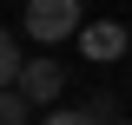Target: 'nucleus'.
Returning a JSON list of instances; mask_svg holds the SVG:
<instances>
[{"instance_id":"obj_6","label":"nucleus","mask_w":132,"mask_h":125,"mask_svg":"<svg viewBox=\"0 0 132 125\" xmlns=\"http://www.w3.org/2000/svg\"><path fill=\"white\" fill-rule=\"evenodd\" d=\"M40 125H99V112L86 105V112H73V105H60V112H46Z\"/></svg>"},{"instance_id":"obj_1","label":"nucleus","mask_w":132,"mask_h":125,"mask_svg":"<svg viewBox=\"0 0 132 125\" xmlns=\"http://www.w3.org/2000/svg\"><path fill=\"white\" fill-rule=\"evenodd\" d=\"M20 26L33 33V40H73L79 33V0H27V13H20Z\"/></svg>"},{"instance_id":"obj_5","label":"nucleus","mask_w":132,"mask_h":125,"mask_svg":"<svg viewBox=\"0 0 132 125\" xmlns=\"http://www.w3.org/2000/svg\"><path fill=\"white\" fill-rule=\"evenodd\" d=\"M20 73H27V59H20V46L7 40V46H0V79H7V86H20Z\"/></svg>"},{"instance_id":"obj_4","label":"nucleus","mask_w":132,"mask_h":125,"mask_svg":"<svg viewBox=\"0 0 132 125\" xmlns=\"http://www.w3.org/2000/svg\"><path fill=\"white\" fill-rule=\"evenodd\" d=\"M27 119H33V99L7 86V99H0V125H27Z\"/></svg>"},{"instance_id":"obj_2","label":"nucleus","mask_w":132,"mask_h":125,"mask_svg":"<svg viewBox=\"0 0 132 125\" xmlns=\"http://www.w3.org/2000/svg\"><path fill=\"white\" fill-rule=\"evenodd\" d=\"M126 46H132V33L119 26V20H93V26H79V53H86V59H119Z\"/></svg>"},{"instance_id":"obj_3","label":"nucleus","mask_w":132,"mask_h":125,"mask_svg":"<svg viewBox=\"0 0 132 125\" xmlns=\"http://www.w3.org/2000/svg\"><path fill=\"white\" fill-rule=\"evenodd\" d=\"M60 86H66V73H60L53 59H27V73H20L13 92H27L33 105H53V99H60Z\"/></svg>"}]
</instances>
